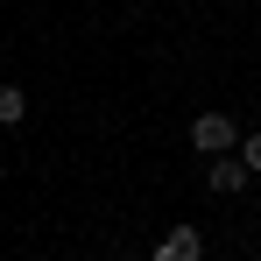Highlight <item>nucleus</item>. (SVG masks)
Segmentation results:
<instances>
[{
	"label": "nucleus",
	"instance_id": "obj_1",
	"mask_svg": "<svg viewBox=\"0 0 261 261\" xmlns=\"http://www.w3.org/2000/svg\"><path fill=\"white\" fill-rule=\"evenodd\" d=\"M233 141H240L233 113H198V120H191V148H198V155H233Z\"/></svg>",
	"mask_w": 261,
	"mask_h": 261
},
{
	"label": "nucleus",
	"instance_id": "obj_2",
	"mask_svg": "<svg viewBox=\"0 0 261 261\" xmlns=\"http://www.w3.org/2000/svg\"><path fill=\"white\" fill-rule=\"evenodd\" d=\"M148 261H205V233H198V226H170Z\"/></svg>",
	"mask_w": 261,
	"mask_h": 261
},
{
	"label": "nucleus",
	"instance_id": "obj_3",
	"mask_svg": "<svg viewBox=\"0 0 261 261\" xmlns=\"http://www.w3.org/2000/svg\"><path fill=\"white\" fill-rule=\"evenodd\" d=\"M205 184H212L219 198H233V191H247V170H240V155H212V170H205Z\"/></svg>",
	"mask_w": 261,
	"mask_h": 261
},
{
	"label": "nucleus",
	"instance_id": "obj_4",
	"mask_svg": "<svg viewBox=\"0 0 261 261\" xmlns=\"http://www.w3.org/2000/svg\"><path fill=\"white\" fill-rule=\"evenodd\" d=\"M29 113V99H21V85H0V127H14Z\"/></svg>",
	"mask_w": 261,
	"mask_h": 261
},
{
	"label": "nucleus",
	"instance_id": "obj_5",
	"mask_svg": "<svg viewBox=\"0 0 261 261\" xmlns=\"http://www.w3.org/2000/svg\"><path fill=\"white\" fill-rule=\"evenodd\" d=\"M233 155H240V170L254 176V170H261V127H254V134H240V141H233Z\"/></svg>",
	"mask_w": 261,
	"mask_h": 261
}]
</instances>
